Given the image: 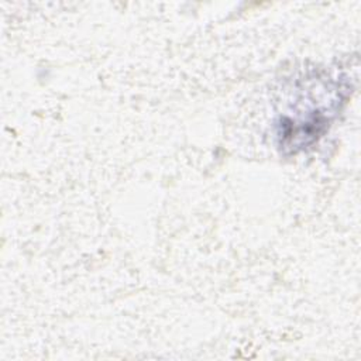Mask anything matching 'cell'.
I'll list each match as a JSON object with an SVG mask.
<instances>
[{
	"instance_id": "obj_1",
	"label": "cell",
	"mask_w": 361,
	"mask_h": 361,
	"mask_svg": "<svg viewBox=\"0 0 361 361\" xmlns=\"http://www.w3.org/2000/svg\"><path fill=\"white\" fill-rule=\"evenodd\" d=\"M341 102V86L333 79H329L319 93L303 92L296 103V113H285L279 120L281 147L296 152L316 141L326 130L330 118L340 110Z\"/></svg>"
}]
</instances>
